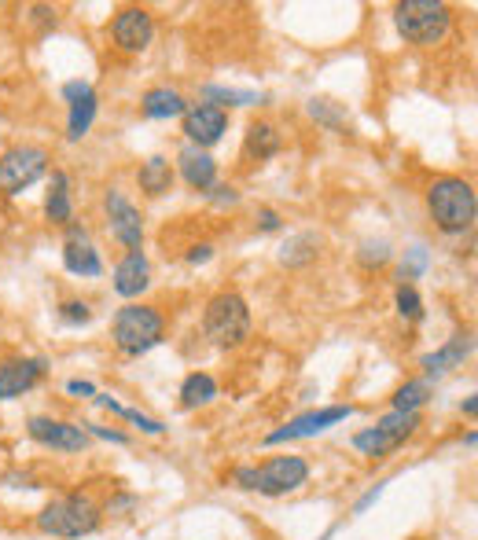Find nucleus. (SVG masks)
<instances>
[{
	"mask_svg": "<svg viewBox=\"0 0 478 540\" xmlns=\"http://www.w3.org/2000/svg\"><path fill=\"white\" fill-rule=\"evenodd\" d=\"M427 210L438 232L445 236H464L475 228L478 217V195L475 184L464 177H438L427 188Z\"/></svg>",
	"mask_w": 478,
	"mask_h": 540,
	"instance_id": "1",
	"label": "nucleus"
},
{
	"mask_svg": "<svg viewBox=\"0 0 478 540\" xmlns=\"http://www.w3.org/2000/svg\"><path fill=\"white\" fill-rule=\"evenodd\" d=\"M111 338H114V349H118L122 357H144V353H151L155 346H162V338H166V316H162L155 305L129 302L114 313Z\"/></svg>",
	"mask_w": 478,
	"mask_h": 540,
	"instance_id": "2",
	"label": "nucleus"
},
{
	"mask_svg": "<svg viewBox=\"0 0 478 540\" xmlns=\"http://www.w3.org/2000/svg\"><path fill=\"white\" fill-rule=\"evenodd\" d=\"M100 522H103V511L89 493L59 496V500H52V504L37 515V529H41V533H48V537H67V540L92 537V533L100 529Z\"/></svg>",
	"mask_w": 478,
	"mask_h": 540,
	"instance_id": "3",
	"label": "nucleus"
},
{
	"mask_svg": "<svg viewBox=\"0 0 478 540\" xmlns=\"http://www.w3.org/2000/svg\"><path fill=\"white\" fill-rule=\"evenodd\" d=\"M203 335L210 338L217 349H236L251 338V305L243 302V294L221 291L206 302Z\"/></svg>",
	"mask_w": 478,
	"mask_h": 540,
	"instance_id": "4",
	"label": "nucleus"
},
{
	"mask_svg": "<svg viewBox=\"0 0 478 540\" xmlns=\"http://www.w3.org/2000/svg\"><path fill=\"white\" fill-rule=\"evenodd\" d=\"M449 23H453V12H449V4H442V0H401L398 8H394L398 34L405 37V45L416 48L438 45L449 34Z\"/></svg>",
	"mask_w": 478,
	"mask_h": 540,
	"instance_id": "5",
	"label": "nucleus"
},
{
	"mask_svg": "<svg viewBox=\"0 0 478 540\" xmlns=\"http://www.w3.org/2000/svg\"><path fill=\"white\" fill-rule=\"evenodd\" d=\"M423 427L420 412H390L376 423V427L353 434V449L361 456H372V460H387L390 452H398L405 441Z\"/></svg>",
	"mask_w": 478,
	"mask_h": 540,
	"instance_id": "6",
	"label": "nucleus"
},
{
	"mask_svg": "<svg viewBox=\"0 0 478 540\" xmlns=\"http://www.w3.org/2000/svg\"><path fill=\"white\" fill-rule=\"evenodd\" d=\"M48 151L37 144H15L0 151V195H23L48 173Z\"/></svg>",
	"mask_w": 478,
	"mask_h": 540,
	"instance_id": "7",
	"label": "nucleus"
},
{
	"mask_svg": "<svg viewBox=\"0 0 478 540\" xmlns=\"http://www.w3.org/2000/svg\"><path fill=\"white\" fill-rule=\"evenodd\" d=\"M309 482V463L302 456H273L258 467V489L262 496H284L295 493Z\"/></svg>",
	"mask_w": 478,
	"mask_h": 540,
	"instance_id": "8",
	"label": "nucleus"
},
{
	"mask_svg": "<svg viewBox=\"0 0 478 540\" xmlns=\"http://www.w3.org/2000/svg\"><path fill=\"white\" fill-rule=\"evenodd\" d=\"M103 210H107V228H111V236L129 250H140L144 247V221H140V210L126 199V192H111L103 195Z\"/></svg>",
	"mask_w": 478,
	"mask_h": 540,
	"instance_id": "9",
	"label": "nucleus"
},
{
	"mask_svg": "<svg viewBox=\"0 0 478 540\" xmlns=\"http://www.w3.org/2000/svg\"><path fill=\"white\" fill-rule=\"evenodd\" d=\"M350 416H353L350 405H328V408H317V412H302V416H295L280 430L265 434V445H284V441H298V438H317V434H324V430H331L335 423H342V419H350Z\"/></svg>",
	"mask_w": 478,
	"mask_h": 540,
	"instance_id": "10",
	"label": "nucleus"
},
{
	"mask_svg": "<svg viewBox=\"0 0 478 540\" xmlns=\"http://www.w3.org/2000/svg\"><path fill=\"white\" fill-rule=\"evenodd\" d=\"M26 434H30L37 445L59 449V452H85L92 441L81 423H67V419H52V416H30Z\"/></svg>",
	"mask_w": 478,
	"mask_h": 540,
	"instance_id": "11",
	"label": "nucleus"
},
{
	"mask_svg": "<svg viewBox=\"0 0 478 540\" xmlns=\"http://www.w3.org/2000/svg\"><path fill=\"white\" fill-rule=\"evenodd\" d=\"M111 41L118 52H129V56L148 52L151 41H155V19H151L148 8H122V12L114 15Z\"/></svg>",
	"mask_w": 478,
	"mask_h": 540,
	"instance_id": "12",
	"label": "nucleus"
},
{
	"mask_svg": "<svg viewBox=\"0 0 478 540\" xmlns=\"http://www.w3.org/2000/svg\"><path fill=\"white\" fill-rule=\"evenodd\" d=\"M63 269H67L70 276H85V280L103 276L100 250L92 247L89 228L78 225V221H70V225L63 228Z\"/></svg>",
	"mask_w": 478,
	"mask_h": 540,
	"instance_id": "13",
	"label": "nucleus"
},
{
	"mask_svg": "<svg viewBox=\"0 0 478 540\" xmlns=\"http://www.w3.org/2000/svg\"><path fill=\"white\" fill-rule=\"evenodd\" d=\"M45 375H48L45 357H8L0 364V401H15V397L30 394Z\"/></svg>",
	"mask_w": 478,
	"mask_h": 540,
	"instance_id": "14",
	"label": "nucleus"
},
{
	"mask_svg": "<svg viewBox=\"0 0 478 540\" xmlns=\"http://www.w3.org/2000/svg\"><path fill=\"white\" fill-rule=\"evenodd\" d=\"M228 133V114L210 107V103H188L184 111V136L192 147H214Z\"/></svg>",
	"mask_w": 478,
	"mask_h": 540,
	"instance_id": "15",
	"label": "nucleus"
},
{
	"mask_svg": "<svg viewBox=\"0 0 478 540\" xmlns=\"http://www.w3.org/2000/svg\"><path fill=\"white\" fill-rule=\"evenodd\" d=\"M475 353V335L471 331H456L445 346H438L434 353L420 360L423 372L427 375H445V372H456V368H464V360Z\"/></svg>",
	"mask_w": 478,
	"mask_h": 540,
	"instance_id": "16",
	"label": "nucleus"
},
{
	"mask_svg": "<svg viewBox=\"0 0 478 540\" xmlns=\"http://www.w3.org/2000/svg\"><path fill=\"white\" fill-rule=\"evenodd\" d=\"M151 287V265L144 250H129L126 258L114 265V294L118 298H140Z\"/></svg>",
	"mask_w": 478,
	"mask_h": 540,
	"instance_id": "17",
	"label": "nucleus"
},
{
	"mask_svg": "<svg viewBox=\"0 0 478 540\" xmlns=\"http://www.w3.org/2000/svg\"><path fill=\"white\" fill-rule=\"evenodd\" d=\"M177 169H181L184 184L192 188V192H210L217 184V162L210 151H203V147H184L181 155H177Z\"/></svg>",
	"mask_w": 478,
	"mask_h": 540,
	"instance_id": "18",
	"label": "nucleus"
},
{
	"mask_svg": "<svg viewBox=\"0 0 478 540\" xmlns=\"http://www.w3.org/2000/svg\"><path fill=\"white\" fill-rule=\"evenodd\" d=\"M188 111V100H184L181 92L170 89V85H155L140 96V114L151 118V122H170V118H184Z\"/></svg>",
	"mask_w": 478,
	"mask_h": 540,
	"instance_id": "19",
	"label": "nucleus"
},
{
	"mask_svg": "<svg viewBox=\"0 0 478 540\" xmlns=\"http://www.w3.org/2000/svg\"><path fill=\"white\" fill-rule=\"evenodd\" d=\"M45 217L52 225L67 228L74 221V199H70V177L63 169H52L48 177V195H45Z\"/></svg>",
	"mask_w": 478,
	"mask_h": 540,
	"instance_id": "20",
	"label": "nucleus"
},
{
	"mask_svg": "<svg viewBox=\"0 0 478 540\" xmlns=\"http://www.w3.org/2000/svg\"><path fill=\"white\" fill-rule=\"evenodd\" d=\"M173 180H177V173H173V162L166 155H151L148 162H140V169H137L140 192L151 195V199L173 192Z\"/></svg>",
	"mask_w": 478,
	"mask_h": 540,
	"instance_id": "21",
	"label": "nucleus"
},
{
	"mask_svg": "<svg viewBox=\"0 0 478 540\" xmlns=\"http://www.w3.org/2000/svg\"><path fill=\"white\" fill-rule=\"evenodd\" d=\"M280 147H284V136L276 133L273 122H254L251 129H247V144H243V151L254 158V162H269V158L280 155Z\"/></svg>",
	"mask_w": 478,
	"mask_h": 540,
	"instance_id": "22",
	"label": "nucleus"
},
{
	"mask_svg": "<svg viewBox=\"0 0 478 540\" xmlns=\"http://www.w3.org/2000/svg\"><path fill=\"white\" fill-rule=\"evenodd\" d=\"M203 103L217 107V111H225L228 107H258V103H269L265 92H251V89H225V85H203Z\"/></svg>",
	"mask_w": 478,
	"mask_h": 540,
	"instance_id": "23",
	"label": "nucleus"
},
{
	"mask_svg": "<svg viewBox=\"0 0 478 540\" xmlns=\"http://www.w3.org/2000/svg\"><path fill=\"white\" fill-rule=\"evenodd\" d=\"M317 254H320L317 232H298V236H291L284 247H280V265H287V269H302L309 261H317Z\"/></svg>",
	"mask_w": 478,
	"mask_h": 540,
	"instance_id": "24",
	"label": "nucleus"
},
{
	"mask_svg": "<svg viewBox=\"0 0 478 540\" xmlns=\"http://www.w3.org/2000/svg\"><path fill=\"white\" fill-rule=\"evenodd\" d=\"M96 111H100L96 92H89V96H81V100L70 103V118H67V140L70 144H78L81 136H89L92 122H96Z\"/></svg>",
	"mask_w": 478,
	"mask_h": 540,
	"instance_id": "25",
	"label": "nucleus"
},
{
	"mask_svg": "<svg viewBox=\"0 0 478 540\" xmlns=\"http://www.w3.org/2000/svg\"><path fill=\"white\" fill-rule=\"evenodd\" d=\"M217 397V383L214 375L206 372H192L188 379L181 383V408H188V412H195V408H206L210 401Z\"/></svg>",
	"mask_w": 478,
	"mask_h": 540,
	"instance_id": "26",
	"label": "nucleus"
},
{
	"mask_svg": "<svg viewBox=\"0 0 478 540\" xmlns=\"http://www.w3.org/2000/svg\"><path fill=\"white\" fill-rule=\"evenodd\" d=\"M431 379H409L405 386H398L394 390V397H390V405H394V412H420L427 401H431Z\"/></svg>",
	"mask_w": 478,
	"mask_h": 540,
	"instance_id": "27",
	"label": "nucleus"
},
{
	"mask_svg": "<svg viewBox=\"0 0 478 540\" xmlns=\"http://www.w3.org/2000/svg\"><path fill=\"white\" fill-rule=\"evenodd\" d=\"M96 405L100 408H107V412H114V416H122L126 423H137L144 434H166V423H159V419H151V416H144V412H137V408H126V405H118L114 397H103V394H96Z\"/></svg>",
	"mask_w": 478,
	"mask_h": 540,
	"instance_id": "28",
	"label": "nucleus"
},
{
	"mask_svg": "<svg viewBox=\"0 0 478 540\" xmlns=\"http://www.w3.org/2000/svg\"><path fill=\"white\" fill-rule=\"evenodd\" d=\"M309 118L317 125H324V129H331V133H339V129H346V111H342L335 100H324V96H313L309 100Z\"/></svg>",
	"mask_w": 478,
	"mask_h": 540,
	"instance_id": "29",
	"label": "nucleus"
},
{
	"mask_svg": "<svg viewBox=\"0 0 478 540\" xmlns=\"http://www.w3.org/2000/svg\"><path fill=\"white\" fill-rule=\"evenodd\" d=\"M390 258H394V250H390L387 239H365L361 250H357V261H361L365 269H383Z\"/></svg>",
	"mask_w": 478,
	"mask_h": 540,
	"instance_id": "30",
	"label": "nucleus"
},
{
	"mask_svg": "<svg viewBox=\"0 0 478 540\" xmlns=\"http://www.w3.org/2000/svg\"><path fill=\"white\" fill-rule=\"evenodd\" d=\"M394 309H398L401 320H423V302L416 287L409 283H398V291H394Z\"/></svg>",
	"mask_w": 478,
	"mask_h": 540,
	"instance_id": "31",
	"label": "nucleus"
},
{
	"mask_svg": "<svg viewBox=\"0 0 478 540\" xmlns=\"http://www.w3.org/2000/svg\"><path fill=\"white\" fill-rule=\"evenodd\" d=\"M423 272H427V247H409L405 250V261H401V269H398V280L412 287V280H420Z\"/></svg>",
	"mask_w": 478,
	"mask_h": 540,
	"instance_id": "32",
	"label": "nucleus"
},
{
	"mask_svg": "<svg viewBox=\"0 0 478 540\" xmlns=\"http://www.w3.org/2000/svg\"><path fill=\"white\" fill-rule=\"evenodd\" d=\"M59 320L70 327H81L92 320V305L89 302H78V298H67V302L59 305Z\"/></svg>",
	"mask_w": 478,
	"mask_h": 540,
	"instance_id": "33",
	"label": "nucleus"
},
{
	"mask_svg": "<svg viewBox=\"0 0 478 540\" xmlns=\"http://www.w3.org/2000/svg\"><path fill=\"white\" fill-rule=\"evenodd\" d=\"M89 438H103V441H114V445H129V434L122 430H111V427H100V423H81Z\"/></svg>",
	"mask_w": 478,
	"mask_h": 540,
	"instance_id": "34",
	"label": "nucleus"
},
{
	"mask_svg": "<svg viewBox=\"0 0 478 540\" xmlns=\"http://www.w3.org/2000/svg\"><path fill=\"white\" fill-rule=\"evenodd\" d=\"M206 195H210V203L214 206H236L239 203V192L232 188V184H214Z\"/></svg>",
	"mask_w": 478,
	"mask_h": 540,
	"instance_id": "35",
	"label": "nucleus"
},
{
	"mask_svg": "<svg viewBox=\"0 0 478 540\" xmlns=\"http://www.w3.org/2000/svg\"><path fill=\"white\" fill-rule=\"evenodd\" d=\"M284 228V217L276 214L273 206H262L258 210V232H280Z\"/></svg>",
	"mask_w": 478,
	"mask_h": 540,
	"instance_id": "36",
	"label": "nucleus"
},
{
	"mask_svg": "<svg viewBox=\"0 0 478 540\" xmlns=\"http://www.w3.org/2000/svg\"><path fill=\"white\" fill-rule=\"evenodd\" d=\"M232 482H236V489L254 493V489H258V467H236V471H232Z\"/></svg>",
	"mask_w": 478,
	"mask_h": 540,
	"instance_id": "37",
	"label": "nucleus"
},
{
	"mask_svg": "<svg viewBox=\"0 0 478 540\" xmlns=\"http://www.w3.org/2000/svg\"><path fill=\"white\" fill-rule=\"evenodd\" d=\"M30 15H34V23L41 26V30H56V8H45V4H37V8H30Z\"/></svg>",
	"mask_w": 478,
	"mask_h": 540,
	"instance_id": "38",
	"label": "nucleus"
},
{
	"mask_svg": "<svg viewBox=\"0 0 478 540\" xmlns=\"http://www.w3.org/2000/svg\"><path fill=\"white\" fill-rule=\"evenodd\" d=\"M89 92H92L89 81H67V85H63V100L74 103V100H81V96H89Z\"/></svg>",
	"mask_w": 478,
	"mask_h": 540,
	"instance_id": "39",
	"label": "nucleus"
},
{
	"mask_svg": "<svg viewBox=\"0 0 478 540\" xmlns=\"http://www.w3.org/2000/svg\"><path fill=\"white\" fill-rule=\"evenodd\" d=\"M210 258H214V247H210V243H195V247H188V265H206Z\"/></svg>",
	"mask_w": 478,
	"mask_h": 540,
	"instance_id": "40",
	"label": "nucleus"
},
{
	"mask_svg": "<svg viewBox=\"0 0 478 540\" xmlns=\"http://www.w3.org/2000/svg\"><path fill=\"white\" fill-rule=\"evenodd\" d=\"M379 496H383V482H379V485H372V489H368V493L361 496V500H357V504H353V515H365V511H368V507H372V504H376Z\"/></svg>",
	"mask_w": 478,
	"mask_h": 540,
	"instance_id": "41",
	"label": "nucleus"
},
{
	"mask_svg": "<svg viewBox=\"0 0 478 540\" xmlns=\"http://www.w3.org/2000/svg\"><path fill=\"white\" fill-rule=\"evenodd\" d=\"M67 394H74V397H96V386L85 383V379H70V383H67Z\"/></svg>",
	"mask_w": 478,
	"mask_h": 540,
	"instance_id": "42",
	"label": "nucleus"
},
{
	"mask_svg": "<svg viewBox=\"0 0 478 540\" xmlns=\"http://www.w3.org/2000/svg\"><path fill=\"white\" fill-rule=\"evenodd\" d=\"M129 507H137V496H118L107 504V515H118V511H129Z\"/></svg>",
	"mask_w": 478,
	"mask_h": 540,
	"instance_id": "43",
	"label": "nucleus"
},
{
	"mask_svg": "<svg viewBox=\"0 0 478 540\" xmlns=\"http://www.w3.org/2000/svg\"><path fill=\"white\" fill-rule=\"evenodd\" d=\"M460 408H464V416H467V419H475V412H478V401H475V394L467 397V401H464V405H460Z\"/></svg>",
	"mask_w": 478,
	"mask_h": 540,
	"instance_id": "44",
	"label": "nucleus"
},
{
	"mask_svg": "<svg viewBox=\"0 0 478 540\" xmlns=\"http://www.w3.org/2000/svg\"><path fill=\"white\" fill-rule=\"evenodd\" d=\"M475 441H478V434H475V430H467V434H464V445H467V449H475Z\"/></svg>",
	"mask_w": 478,
	"mask_h": 540,
	"instance_id": "45",
	"label": "nucleus"
},
{
	"mask_svg": "<svg viewBox=\"0 0 478 540\" xmlns=\"http://www.w3.org/2000/svg\"><path fill=\"white\" fill-rule=\"evenodd\" d=\"M0 147H4V140H0Z\"/></svg>",
	"mask_w": 478,
	"mask_h": 540,
	"instance_id": "46",
	"label": "nucleus"
}]
</instances>
